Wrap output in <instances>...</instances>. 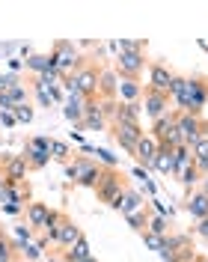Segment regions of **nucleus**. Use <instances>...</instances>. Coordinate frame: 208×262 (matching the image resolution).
Instances as JSON below:
<instances>
[{"mask_svg": "<svg viewBox=\"0 0 208 262\" xmlns=\"http://www.w3.org/2000/svg\"><path fill=\"white\" fill-rule=\"evenodd\" d=\"M170 96H176L181 114H199L208 101V83L199 78H173Z\"/></svg>", "mask_w": 208, "mask_h": 262, "instance_id": "1", "label": "nucleus"}, {"mask_svg": "<svg viewBox=\"0 0 208 262\" xmlns=\"http://www.w3.org/2000/svg\"><path fill=\"white\" fill-rule=\"evenodd\" d=\"M101 173H104V170H101L93 158H86V155H80L75 164H68V167H65V176H68V179H75L78 185H86V188H96L98 179H101Z\"/></svg>", "mask_w": 208, "mask_h": 262, "instance_id": "2", "label": "nucleus"}, {"mask_svg": "<svg viewBox=\"0 0 208 262\" xmlns=\"http://www.w3.org/2000/svg\"><path fill=\"white\" fill-rule=\"evenodd\" d=\"M122 191H125V188H122V182H119V173H116V170H104L101 179H98V185H96V194L116 209V203H119Z\"/></svg>", "mask_w": 208, "mask_h": 262, "instance_id": "3", "label": "nucleus"}, {"mask_svg": "<svg viewBox=\"0 0 208 262\" xmlns=\"http://www.w3.org/2000/svg\"><path fill=\"white\" fill-rule=\"evenodd\" d=\"M176 131H178V137H181V143L191 149L193 143L202 137V134H199V131H202V122L193 114H176Z\"/></svg>", "mask_w": 208, "mask_h": 262, "instance_id": "4", "label": "nucleus"}, {"mask_svg": "<svg viewBox=\"0 0 208 262\" xmlns=\"http://www.w3.org/2000/svg\"><path fill=\"white\" fill-rule=\"evenodd\" d=\"M113 137L119 140V146L125 149V152H131V155H134L137 143L143 140V131H140V125H128V122H113Z\"/></svg>", "mask_w": 208, "mask_h": 262, "instance_id": "5", "label": "nucleus"}, {"mask_svg": "<svg viewBox=\"0 0 208 262\" xmlns=\"http://www.w3.org/2000/svg\"><path fill=\"white\" fill-rule=\"evenodd\" d=\"M143 66H146L143 51H131V54H119V60H116V72H119L122 78L137 81V75L143 72Z\"/></svg>", "mask_w": 208, "mask_h": 262, "instance_id": "6", "label": "nucleus"}, {"mask_svg": "<svg viewBox=\"0 0 208 262\" xmlns=\"http://www.w3.org/2000/svg\"><path fill=\"white\" fill-rule=\"evenodd\" d=\"M48 137H33L30 143H27V167H33V170H39V167H45L51 158V152H48Z\"/></svg>", "mask_w": 208, "mask_h": 262, "instance_id": "7", "label": "nucleus"}, {"mask_svg": "<svg viewBox=\"0 0 208 262\" xmlns=\"http://www.w3.org/2000/svg\"><path fill=\"white\" fill-rule=\"evenodd\" d=\"M173 72L167 69L164 63H155L152 66V72H149V90H155V93H164V96H170V86H173Z\"/></svg>", "mask_w": 208, "mask_h": 262, "instance_id": "8", "label": "nucleus"}, {"mask_svg": "<svg viewBox=\"0 0 208 262\" xmlns=\"http://www.w3.org/2000/svg\"><path fill=\"white\" fill-rule=\"evenodd\" d=\"M143 107H146V114L152 116V119H160V116L167 114V96L146 86L143 90Z\"/></svg>", "mask_w": 208, "mask_h": 262, "instance_id": "9", "label": "nucleus"}, {"mask_svg": "<svg viewBox=\"0 0 208 262\" xmlns=\"http://www.w3.org/2000/svg\"><path fill=\"white\" fill-rule=\"evenodd\" d=\"M51 60H54V69H57L60 75H63L68 66H75V48H72V42H57Z\"/></svg>", "mask_w": 208, "mask_h": 262, "instance_id": "10", "label": "nucleus"}, {"mask_svg": "<svg viewBox=\"0 0 208 262\" xmlns=\"http://www.w3.org/2000/svg\"><path fill=\"white\" fill-rule=\"evenodd\" d=\"M75 83H78V93L89 101L98 93V72L96 69H83L80 75H75Z\"/></svg>", "mask_w": 208, "mask_h": 262, "instance_id": "11", "label": "nucleus"}, {"mask_svg": "<svg viewBox=\"0 0 208 262\" xmlns=\"http://www.w3.org/2000/svg\"><path fill=\"white\" fill-rule=\"evenodd\" d=\"M80 125H83L86 131H101V128H104V116H101V107H98V101H93V98L86 101Z\"/></svg>", "mask_w": 208, "mask_h": 262, "instance_id": "12", "label": "nucleus"}, {"mask_svg": "<svg viewBox=\"0 0 208 262\" xmlns=\"http://www.w3.org/2000/svg\"><path fill=\"white\" fill-rule=\"evenodd\" d=\"M116 209L125 214H137V212H143L146 209V203H143V196L137 194V191H122V196H119V203H116Z\"/></svg>", "mask_w": 208, "mask_h": 262, "instance_id": "13", "label": "nucleus"}, {"mask_svg": "<svg viewBox=\"0 0 208 262\" xmlns=\"http://www.w3.org/2000/svg\"><path fill=\"white\" fill-rule=\"evenodd\" d=\"M116 93H119V98H122V104H137V101L143 98V83L131 81V78H122Z\"/></svg>", "mask_w": 208, "mask_h": 262, "instance_id": "14", "label": "nucleus"}, {"mask_svg": "<svg viewBox=\"0 0 208 262\" xmlns=\"http://www.w3.org/2000/svg\"><path fill=\"white\" fill-rule=\"evenodd\" d=\"M134 155H137V161L143 164V167H152L155 155H158V143H155V137H146V134H143V140L137 143Z\"/></svg>", "mask_w": 208, "mask_h": 262, "instance_id": "15", "label": "nucleus"}, {"mask_svg": "<svg viewBox=\"0 0 208 262\" xmlns=\"http://www.w3.org/2000/svg\"><path fill=\"white\" fill-rule=\"evenodd\" d=\"M48 217H51L48 203H30V206H27V221H30L33 229H45Z\"/></svg>", "mask_w": 208, "mask_h": 262, "instance_id": "16", "label": "nucleus"}, {"mask_svg": "<svg viewBox=\"0 0 208 262\" xmlns=\"http://www.w3.org/2000/svg\"><path fill=\"white\" fill-rule=\"evenodd\" d=\"M24 173H27V158H24V155H15V158L6 161V173H3V176H6L9 185H18Z\"/></svg>", "mask_w": 208, "mask_h": 262, "instance_id": "17", "label": "nucleus"}, {"mask_svg": "<svg viewBox=\"0 0 208 262\" xmlns=\"http://www.w3.org/2000/svg\"><path fill=\"white\" fill-rule=\"evenodd\" d=\"M18 104H27V90L21 83L15 90H9V93H0V111H12Z\"/></svg>", "mask_w": 208, "mask_h": 262, "instance_id": "18", "label": "nucleus"}, {"mask_svg": "<svg viewBox=\"0 0 208 262\" xmlns=\"http://www.w3.org/2000/svg\"><path fill=\"white\" fill-rule=\"evenodd\" d=\"M78 238H80V229L75 227L68 217H63V224H60V235H57V242H54V245H60V247H65V250H68V247L75 245Z\"/></svg>", "mask_w": 208, "mask_h": 262, "instance_id": "19", "label": "nucleus"}, {"mask_svg": "<svg viewBox=\"0 0 208 262\" xmlns=\"http://www.w3.org/2000/svg\"><path fill=\"white\" fill-rule=\"evenodd\" d=\"M152 167H155L158 173H164V176L176 173V155H173V149H160V146H158V155H155Z\"/></svg>", "mask_w": 208, "mask_h": 262, "instance_id": "20", "label": "nucleus"}, {"mask_svg": "<svg viewBox=\"0 0 208 262\" xmlns=\"http://www.w3.org/2000/svg\"><path fill=\"white\" fill-rule=\"evenodd\" d=\"M83 107H86V98L80 96V93L68 96V101H65V107H63L65 119H72V122H80V119H83Z\"/></svg>", "mask_w": 208, "mask_h": 262, "instance_id": "21", "label": "nucleus"}, {"mask_svg": "<svg viewBox=\"0 0 208 262\" xmlns=\"http://www.w3.org/2000/svg\"><path fill=\"white\" fill-rule=\"evenodd\" d=\"M113 122H128V125H140V101L137 104H119Z\"/></svg>", "mask_w": 208, "mask_h": 262, "instance_id": "22", "label": "nucleus"}, {"mask_svg": "<svg viewBox=\"0 0 208 262\" xmlns=\"http://www.w3.org/2000/svg\"><path fill=\"white\" fill-rule=\"evenodd\" d=\"M193 164H196L199 173L208 176V137H199V140L193 143Z\"/></svg>", "mask_w": 208, "mask_h": 262, "instance_id": "23", "label": "nucleus"}, {"mask_svg": "<svg viewBox=\"0 0 208 262\" xmlns=\"http://www.w3.org/2000/svg\"><path fill=\"white\" fill-rule=\"evenodd\" d=\"M188 212L196 217V221H202V217H208V194H202V191H196V194L188 200Z\"/></svg>", "mask_w": 208, "mask_h": 262, "instance_id": "24", "label": "nucleus"}, {"mask_svg": "<svg viewBox=\"0 0 208 262\" xmlns=\"http://www.w3.org/2000/svg\"><path fill=\"white\" fill-rule=\"evenodd\" d=\"M27 69H30V72H36V75L42 78V75H48L51 69H54V60H51V57H45V54H33L30 60H27Z\"/></svg>", "mask_w": 208, "mask_h": 262, "instance_id": "25", "label": "nucleus"}, {"mask_svg": "<svg viewBox=\"0 0 208 262\" xmlns=\"http://www.w3.org/2000/svg\"><path fill=\"white\" fill-rule=\"evenodd\" d=\"M83 152L96 155L98 161H101L104 167H107V170H116V167H119V161H116V155H110L107 149H96V146H89V143H83Z\"/></svg>", "mask_w": 208, "mask_h": 262, "instance_id": "26", "label": "nucleus"}, {"mask_svg": "<svg viewBox=\"0 0 208 262\" xmlns=\"http://www.w3.org/2000/svg\"><path fill=\"white\" fill-rule=\"evenodd\" d=\"M116 90H119V83H116V75H113V72L98 75V93H104L107 98H113L116 96Z\"/></svg>", "mask_w": 208, "mask_h": 262, "instance_id": "27", "label": "nucleus"}, {"mask_svg": "<svg viewBox=\"0 0 208 262\" xmlns=\"http://www.w3.org/2000/svg\"><path fill=\"white\" fill-rule=\"evenodd\" d=\"M65 256H68V259H86V256H93V250H89V242L80 235L78 242H75V245L65 250Z\"/></svg>", "mask_w": 208, "mask_h": 262, "instance_id": "28", "label": "nucleus"}, {"mask_svg": "<svg viewBox=\"0 0 208 262\" xmlns=\"http://www.w3.org/2000/svg\"><path fill=\"white\" fill-rule=\"evenodd\" d=\"M173 125H176V114H164L160 119H155V134H152V137H155V143H158L160 137L173 128Z\"/></svg>", "mask_w": 208, "mask_h": 262, "instance_id": "29", "label": "nucleus"}, {"mask_svg": "<svg viewBox=\"0 0 208 262\" xmlns=\"http://www.w3.org/2000/svg\"><path fill=\"white\" fill-rule=\"evenodd\" d=\"M143 242L152 250H158V253H164L167 247H170V242H167V235H152V232H143Z\"/></svg>", "mask_w": 208, "mask_h": 262, "instance_id": "30", "label": "nucleus"}, {"mask_svg": "<svg viewBox=\"0 0 208 262\" xmlns=\"http://www.w3.org/2000/svg\"><path fill=\"white\" fill-rule=\"evenodd\" d=\"M196 173H199V170H196V164L191 161L184 170H181V173H176V176H178V182H181V185H193V182H196Z\"/></svg>", "mask_w": 208, "mask_h": 262, "instance_id": "31", "label": "nucleus"}, {"mask_svg": "<svg viewBox=\"0 0 208 262\" xmlns=\"http://www.w3.org/2000/svg\"><path fill=\"white\" fill-rule=\"evenodd\" d=\"M146 232H152V235H167V221H164L160 214H158V217H152Z\"/></svg>", "mask_w": 208, "mask_h": 262, "instance_id": "32", "label": "nucleus"}, {"mask_svg": "<svg viewBox=\"0 0 208 262\" xmlns=\"http://www.w3.org/2000/svg\"><path fill=\"white\" fill-rule=\"evenodd\" d=\"M12 116H15V122H30V119H33V107L18 104V107H12Z\"/></svg>", "mask_w": 208, "mask_h": 262, "instance_id": "33", "label": "nucleus"}, {"mask_svg": "<svg viewBox=\"0 0 208 262\" xmlns=\"http://www.w3.org/2000/svg\"><path fill=\"white\" fill-rule=\"evenodd\" d=\"M48 152L54 155V158H65V155H68V146H65L63 140H51V143H48Z\"/></svg>", "mask_w": 208, "mask_h": 262, "instance_id": "34", "label": "nucleus"}, {"mask_svg": "<svg viewBox=\"0 0 208 262\" xmlns=\"http://www.w3.org/2000/svg\"><path fill=\"white\" fill-rule=\"evenodd\" d=\"M12 253H15V247L0 235V262H12Z\"/></svg>", "mask_w": 208, "mask_h": 262, "instance_id": "35", "label": "nucleus"}, {"mask_svg": "<svg viewBox=\"0 0 208 262\" xmlns=\"http://www.w3.org/2000/svg\"><path fill=\"white\" fill-rule=\"evenodd\" d=\"M18 86V78L15 75H0V93H9Z\"/></svg>", "mask_w": 208, "mask_h": 262, "instance_id": "36", "label": "nucleus"}, {"mask_svg": "<svg viewBox=\"0 0 208 262\" xmlns=\"http://www.w3.org/2000/svg\"><path fill=\"white\" fill-rule=\"evenodd\" d=\"M15 238H18V245H30V227H15Z\"/></svg>", "mask_w": 208, "mask_h": 262, "instance_id": "37", "label": "nucleus"}, {"mask_svg": "<svg viewBox=\"0 0 208 262\" xmlns=\"http://www.w3.org/2000/svg\"><path fill=\"white\" fill-rule=\"evenodd\" d=\"M128 221H131V227H134V229H143V227H146V212L128 214Z\"/></svg>", "mask_w": 208, "mask_h": 262, "instance_id": "38", "label": "nucleus"}, {"mask_svg": "<svg viewBox=\"0 0 208 262\" xmlns=\"http://www.w3.org/2000/svg\"><path fill=\"white\" fill-rule=\"evenodd\" d=\"M24 250H27V259H39V256H42V242H36V245H27Z\"/></svg>", "mask_w": 208, "mask_h": 262, "instance_id": "39", "label": "nucleus"}, {"mask_svg": "<svg viewBox=\"0 0 208 262\" xmlns=\"http://www.w3.org/2000/svg\"><path fill=\"white\" fill-rule=\"evenodd\" d=\"M0 122H3L6 128H15V125H18L15 116H12V111H0Z\"/></svg>", "mask_w": 208, "mask_h": 262, "instance_id": "40", "label": "nucleus"}, {"mask_svg": "<svg viewBox=\"0 0 208 262\" xmlns=\"http://www.w3.org/2000/svg\"><path fill=\"white\" fill-rule=\"evenodd\" d=\"M3 212L6 214H18L21 212V203H3Z\"/></svg>", "mask_w": 208, "mask_h": 262, "instance_id": "41", "label": "nucleus"}, {"mask_svg": "<svg viewBox=\"0 0 208 262\" xmlns=\"http://www.w3.org/2000/svg\"><path fill=\"white\" fill-rule=\"evenodd\" d=\"M196 232H199L202 238H208V217H202V221H199V227H196Z\"/></svg>", "mask_w": 208, "mask_h": 262, "instance_id": "42", "label": "nucleus"}, {"mask_svg": "<svg viewBox=\"0 0 208 262\" xmlns=\"http://www.w3.org/2000/svg\"><path fill=\"white\" fill-rule=\"evenodd\" d=\"M3 196H6V176L0 173V203H3Z\"/></svg>", "mask_w": 208, "mask_h": 262, "instance_id": "43", "label": "nucleus"}, {"mask_svg": "<svg viewBox=\"0 0 208 262\" xmlns=\"http://www.w3.org/2000/svg\"><path fill=\"white\" fill-rule=\"evenodd\" d=\"M65 262H96V259H93V256H86V259H68V256H65Z\"/></svg>", "mask_w": 208, "mask_h": 262, "instance_id": "44", "label": "nucleus"}, {"mask_svg": "<svg viewBox=\"0 0 208 262\" xmlns=\"http://www.w3.org/2000/svg\"><path fill=\"white\" fill-rule=\"evenodd\" d=\"M193 262H208L205 256H193Z\"/></svg>", "mask_w": 208, "mask_h": 262, "instance_id": "45", "label": "nucleus"}, {"mask_svg": "<svg viewBox=\"0 0 208 262\" xmlns=\"http://www.w3.org/2000/svg\"><path fill=\"white\" fill-rule=\"evenodd\" d=\"M202 194H208V176H205V185H202Z\"/></svg>", "mask_w": 208, "mask_h": 262, "instance_id": "46", "label": "nucleus"}, {"mask_svg": "<svg viewBox=\"0 0 208 262\" xmlns=\"http://www.w3.org/2000/svg\"><path fill=\"white\" fill-rule=\"evenodd\" d=\"M48 262H60V259H48Z\"/></svg>", "mask_w": 208, "mask_h": 262, "instance_id": "47", "label": "nucleus"}]
</instances>
